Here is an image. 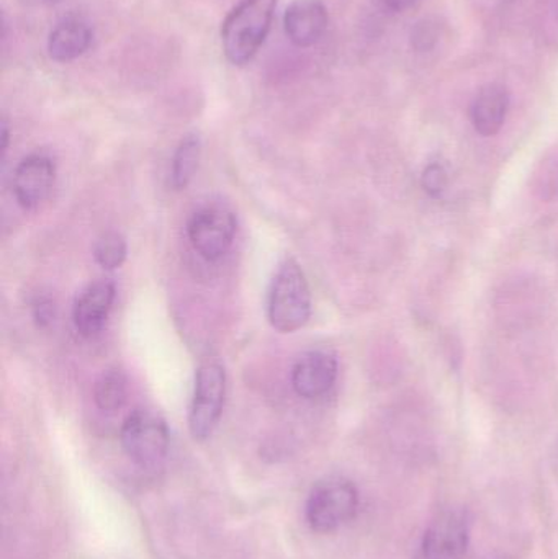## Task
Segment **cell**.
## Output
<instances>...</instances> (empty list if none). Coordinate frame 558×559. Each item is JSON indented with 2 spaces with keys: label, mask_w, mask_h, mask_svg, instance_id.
<instances>
[{
  "label": "cell",
  "mask_w": 558,
  "mask_h": 559,
  "mask_svg": "<svg viewBox=\"0 0 558 559\" xmlns=\"http://www.w3.org/2000/svg\"><path fill=\"white\" fill-rule=\"evenodd\" d=\"M278 0H241L222 26V46L231 64L245 66L265 41Z\"/></svg>",
  "instance_id": "1"
},
{
  "label": "cell",
  "mask_w": 558,
  "mask_h": 559,
  "mask_svg": "<svg viewBox=\"0 0 558 559\" xmlns=\"http://www.w3.org/2000/svg\"><path fill=\"white\" fill-rule=\"evenodd\" d=\"M269 321L275 331L292 334L311 316V293L307 277L295 259H287L272 280L268 302Z\"/></svg>",
  "instance_id": "2"
},
{
  "label": "cell",
  "mask_w": 558,
  "mask_h": 559,
  "mask_svg": "<svg viewBox=\"0 0 558 559\" xmlns=\"http://www.w3.org/2000/svg\"><path fill=\"white\" fill-rule=\"evenodd\" d=\"M359 509V492L349 479L331 476L311 489L307 521L311 531L331 534L353 521Z\"/></svg>",
  "instance_id": "3"
},
{
  "label": "cell",
  "mask_w": 558,
  "mask_h": 559,
  "mask_svg": "<svg viewBox=\"0 0 558 559\" xmlns=\"http://www.w3.org/2000/svg\"><path fill=\"white\" fill-rule=\"evenodd\" d=\"M120 442L131 462L141 468H157L169 452V429L153 411L136 409L124 419Z\"/></svg>",
  "instance_id": "4"
},
{
  "label": "cell",
  "mask_w": 558,
  "mask_h": 559,
  "mask_svg": "<svg viewBox=\"0 0 558 559\" xmlns=\"http://www.w3.org/2000/svg\"><path fill=\"white\" fill-rule=\"evenodd\" d=\"M226 394V373L216 361H205L197 370L190 404L189 429L193 439L206 440L218 426Z\"/></svg>",
  "instance_id": "5"
},
{
  "label": "cell",
  "mask_w": 558,
  "mask_h": 559,
  "mask_svg": "<svg viewBox=\"0 0 558 559\" xmlns=\"http://www.w3.org/2000/svg\"><path fill=\"white\" fill-rule=\"evenodd\" d=\"M236 226L231 210L206 205L193 213L187 225V235L200 258L215 262L225 258L233 248L238 229Z\"/></svg>",
  "instance_id": "6"
},
{
  "label": "cell",
  "mask_w": 558,
  "mask_h": 559,
  "mask_svg": "<svg viewBox=\"0 0 558 559\" xmlns=\"http://www.w3.org/2000/svg\"><path fill=\"white\" fill-rule=\"evenodd\" d=\"M471 544L467 512L448 509L426 528L422 542V559H464Z\"/></svg>",
  "instance_id": "7"
},
{
  "label": "cell",
  "mask_w": 558,
  "mask_h": 559,
  "mask_svg": "<svg viewBox=\"0 0 558 559\" xmlns=\"http://www.w3.org/2000/svg\"><path fill=\"white\" fill-rule=\"evenodd\" d=\"M55 182V160L46 154H29L13 174V195L22 209L35 210L48 199Z\"/></svg>",
  "instance_id": "8"
},
{
  "label": "cell",
  "mask_w": 558,
  "mask_h": 559,
  "mask_svg": "<svg viewBox=\"0 0 558 559\" xmlns=\"http://www.w3.org/2000/svg\"><path fill=\"white\" fill-rule=\"evenodd\" d=\"M337 380V360L331 352L310 350L292 368V386L305 400H320L333 390Z\"/></svg>",
  "instance_id": "9"
},
{
  "label": "cell",
  "mask_w": 558,
  "mask_h": 559,
  "mask_svg": "<svg viewBox=\"0 0 558 559\" xmlns=\"http://www.w3.org/2000/svg\"><path fill=\"white\" fill-rule=\"evenodd\" d=\"M115 301V285L108 280H97L82 289L72 306V321L82 337L100 334L110 316Z\"/></svg>",
  "instance_id": "10"
},
{
  "label": "cell",
  "mask_w": 558,
  "mask_h": 559,
  "mask_svg": "<svg viewBox=\"0 0 558 559\" xmlns=\"http://www.w3.org/2000/svg\"><path fill=\"white\" fill-rule=\"evenodd\" d=\"M284 26L295 46H313L327 32V7L321 0H294L285 12Z\"/></svg>",
  "instance_id": "11"
},
{
  "label": "cell",
  "mask_w": 558,
  "mask_h": 559,
  "mask_svg": "<svg viewBox=\"0 0 558 559\" xmlns=\"http://www.w3.org/2000/svg\"><path fill=\"white\" fill-rule=\"evenodd\" d=\"M94 32L81 16H66L49 33L48 52L56 62L81 58L91 48Z\"/></svg>",
  "instance_id": "12"
},
{
  "label": "cell",
  "mask_w": 558,
  "mask_h": 559,
  "mask_svg": "<svg viewBox=\"0 0 558 559\" xmlns=\"http://www.w3.org/2000/svg\"><path fill=\"white\" fill-rule=\"evenodd\" d=\"M510 108V95L500 84H490L478 92L471 108V120L475 131L490 138L500 133Z\"/></svg>",
  "instance_id": "13"
},
{
  "label": "cell",
  "mask_w": 558,
  "mask_h": 559,
  "mask_svg": "<svg viewBox=\"0 0 558 559\" xmlns=\"http://www.w3.org/2000/svg\"><path fill=\"white\" fill-rule=\"evenodd\" d=\"M127 374L118 368H110L97 378L94 384V401L104 413H115L127 403Z\"/></svg>",
  "instance_id": "14"
},
{
  "label": "cell",
  "mask_w": 558,
  "mask_h": 559,
  "mask_svg": "<svg viewBox=\"0 0 558 559\" xmlns=\"http://www.w3.org/2000/svg\"><path fill=\"white\" fill-rule=\"evenodd\" d=\"M200 153H202V144L195 134H189L180 141L174 154L173 170H170L174 189H187V186L192 182L199 169Z\"/></svg>",
  "instance_id": "15"
},
{
  "label": "cell",
  "mask_w": 558,
  "mask_h": 559,
  "mask_svg": "<svg viewBox=\"0 0 558 559\" xmlns=\"http://www.w3.org/2000/svg\"><path fill=\"white\" fill-rule=\"evenodd\" d=\"M94 259L105 271H117L127 261L128 246L120 233H105L94 245Z\"/></svg>",
  "instance_id": "16"
},
{
  "label": "cell",
  "mask_w": 558,
  "mask_h": 559,
  "mask_svg": "<svg viewBox=\"0 0 558 559\" xmlns=\"http://www.w3.org/2000/svg\"><path fill=\"white\" fill-rule=\"evenodd\" d=\"M448 182V170L442 164L431 163L423 170L422 187L432 199H439L444 193Z\"/></svg>",
  "instance_id": "17"
},
{
  "label": "cell",
  "mask_w": 558,
  "mask_h": 559,
  "mask_svg": "<svg viewBox=\"0 0 558 559\" xmlns=\"http://www.w3.org/2000/svg\"><path fill=\"white\" fill-rule=\"evenodd\" d=\"M32 316L33 321L36 322L38 328H48V325H51V322L55 321V301H52L51 298H48V296H36L32 302Z\"/></svg>",
  "instance_id": "18"
},
{
  "label": "cell",
  "mask_w": 558,
  "mask_h": 559,
  "mask_svg": "<svg viewBox=\"0 0 558 559\" xmlns=\"http://www.w3.org/2000/svg\"><path fill=\"white\" fill-rule=\"evenodd\" d=\"M389 9L395 10V12H405V10L415 7L419 0H382Z\"/></svg>",
  "instance_id": "19"
},
{
  "label": "cell",
  "mask_w": 558,
  "mask_h": 559,
  "mask_svg": "<svg viewBox=\"0 0 558 559\" xmlns=\"http://www.w3.org/2000/svg\"><path fill=\"white\" fill-rule=\"evenodd\" d=\"M48 3H59L62 2V0H46Z\"/></svg>",
  "instance_id": "20"
}]
</instances>
